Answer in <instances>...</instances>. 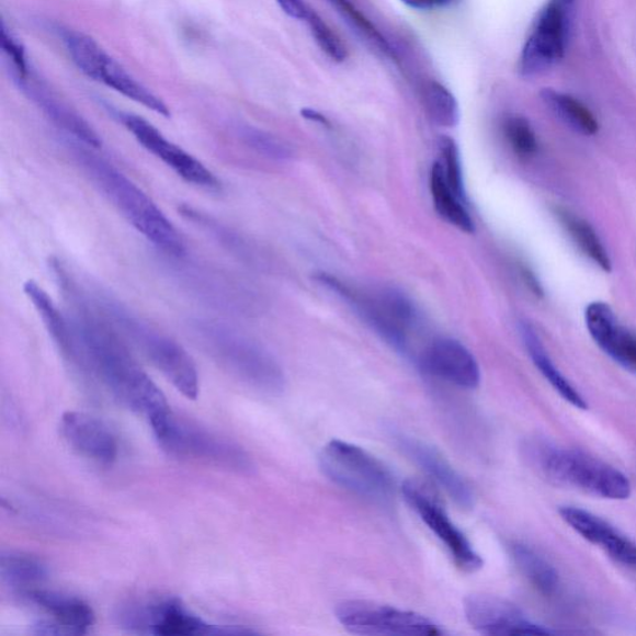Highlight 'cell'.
Returning <instances> with one entry per match:
<instances>
[{
    "instance_id": "cell-32",
    "label": "cell",
    "mask_w": 636,
    "mask_h": 636,
    "mask_svg": "<svg viewBox=\"0 0 636 636\" xmlns=\"http://www.w3.org/2000/svg\"><path fill=\"white\" fill-rule=\"evenodd\" d=\"M330 2L355 31L360 32L364 37H367V39L376 45L382 53L395 58V50L391 49L386 37L382 35L377 27L370 22V19L364 16V14L361 13L359 9L350 2V0H330Z\"/></svg>"
},
{
    "instance_id": "cell-18",
    "label": "cell",
    "mask_w": 636,
    "mask_h": 636,
    "mask_svg": "<svg viewBox=\"0 0 636 636\" xmlns=\"http://www.w3.org/2000/svg\"><path fill=\"white\" fill-rule=\"evenodd\" d=\"M60 430L65 441L82 456L100 464H111L118 454L117 439L112 430L86 411L64 413Z\"/></svg>"
},
{
    "instance_id": "cell-15",
    "label": "cell",
    "mask_w": 636,
    "mask_h": 636,
    "mask_svg": "<svg viewBox=\"0 0 636 636\" xmlns=\"http://www.w3.org/2000/svg\"><path fill=\"white\" fill-rule=\"evenodd\" d=\"M467 623L486 635H549L552 632L526 618L518 606L498 597L473 594L464 602Z\"/></svg>"
},
{
    "instance_id": "cell-22",
    "label": "cell",
    "mask_w": 636,
    "mask_h": 636,
    "mask_svg": "<svg viewBox=\"0 0 636 636\" xmlns=\"http://www.w3.org/2000/svg\"><path fill=\"white\" fill-rule=\"evenodd\" d=\"M24 293L33 303L35 310L42 317L46 330L65 359L72 364L78 360V343L69 317H65L45 289L34 280L24 284Z\"/></svg>"
},
{
    "instance_id": "cell-2",
    "label": "cell",
    "mask_w": 636,
    "mask_h": 636,
    "mask_svg": "<svg viewBox=\"0 0 636 636\" xmlns=\"http://www.w3.org/2000/svg\"><path fill=\"white\" fill-rule=\"evenodd\" d=\"M92 149L95 148L77 141L71 143L75 162L80 166L93 185L154 247L167 255L183 257L184 240L172 222L137 184L106 159L93 154Z\"/></svg>"
},
{
    "instance_id": "cell-17",
    "label": "cell",
    "mask_w": 636,
    "mask_h": 636,
    "mask_svg": "<svg viewBox=\"0 0 636 636\" xmlns=\"http://www.w3.org/2000/svg\"><path fill=\"white\" fill-rule=\"evenodd\" d=\"M396 444L408 459L420 467L429 477L451 496L457 507L474 508L475 495L472 486L456 472L455 467L435 447L405 434L395 435Z\"/></svg>"
},
{
    "instance_id": "cell-26",
    "label": "cell",
    "mask_w": 636,
    "mask_h": 636,
    "mask_svg": "<svg viewBox=\"0 0 636 636\" xmlns=\"http://www.w3.org/2000/svg\"><path fill=\"white\" fill-rule=\"evenodd\" d=\"M511 557L523 577L544 595H554L559 587V576L554 566L527 545L514 542Z\"/></svg>"
},
{
    "instance_id": "cell-39",
    "label": "cell",
    "mask_w": 636,
    "mask_h": 636,
    "mask_svg": "<svg viewBox=\"0 0 636 636\" xmlns=\"http://www.w3.org/2000/svg\"><path fill=\"white\" fill-rule=\"evenodd\" d=\"M410 8L420 9V11H428V9L444 8L459 3L461 0H401Z\"/></svg>"
},
{
    "instance_id": "cell-38",
    "label": "cell",
    "mask_w": 636,
    "mask_h": 636,
    "mask_svg": "<svg viewBox=\"0 0 636 636\" xmlns=\"http://www.w3.org/2000/svg\"><path fill=\"white\" fill-rule=\"evenodd\" d=\"M277 3L288 16L300 19V21H305L310 11L304 0H277Z\"/></svg>"
},
{
    "instance_id": "cell-27",
    "label": "cell",
    "mask_w": 636,
    "mask_h": 636,
    "mask_svg": "<svg viewBox=\"0 0 636 636\" xmlns=\"http://www.w3.org/2000/svg\"><path fill=\"white\" fill-rule=\"evenodd\" d=\"M100 81L104 82L109 88L120 92L121 95L155 111L156 114L164 117L171 116L170 109L167 107L161 99L157 98L154 92L145 88L141 82H138L133 75L128 73L112 58L109 59L104 70H102Z\"/></svg>"
},
{
    "instance_id": "cell-35",
    "label": "cell",
    "mask_w": 636,
    "mask_h": 636,
    "mask_svg": "<svg viewBox=\"0 0 636 636\" xmlns=\"http://www.w3.org/2000/svg\"><path fill=\"white\" fill-rule=\"evenodd\" d=\"M318 46L333 61L342 63L348 59V49L341 42L340 37L331 30L322 18L313 9L308 11L305 19Z\"/></svg>"
},
{
    "instance_id": "cell-7",
    "label": "cell",
    "mask_w": 636,
    "mask_h": 636,
    "mask_svg": "<svg viewBox=\"0 0 636 636\" xmlns=\"http://www.w3.org/2000/svg\"><path fill=\"white\" fill-rule=\"evenodd\" d=\"M116 620L123 628L137 634L214 636L259 633L245 625L205 622L175 597H166L152 602L128 603L120 607Z\"/></svg>"
},
{
    "instance_id": "cell-29",
    "label": "cell",
    "mask_w": 636,
    "mask_h": 636,
    "mask_svg": "<svg viewBox=\"0 0 636 636\" xmlns=\"http://www.w3.org/2000/svg\"><path fill=\"white\" fill-rule=\"evenodd\" d=\"M556 217L563 227L569 234V237L576 242L577 247L581 249L584 254L593 261L602 270L610 273L612 270V261L603 242L595 230L589 226V223L582 218L577 217L573 213L565 208H556Z\"/></svg>"
},
{
    "instance_id": "cell-10",
    "label": "cell",
    "mask_w": 636,
    "mask_h": 636,
    "mask_svg": "<svg viewBox=\"0 0 636 636\" xmlns=\"http://www.w3.org/2000/svg\"><path fill=\"white\" fill-rule=\"evenodd\" d=\"M336 618L343 628L359 635L441 636V625L422 614L367 601H344L336 606Z\"/></svg>"
},
{
    "instance_id": "cell-13",
    "label": "cell",
    "mask_w": 636,
    "mask_h": 636,
    "mask_svg": "<svg viewBox=\"0 0 636 636\" xmlns=\"http://www.w3.org/2000/svg\"><path fill=\"white\" fill-rule=\"evenodd\" d=\"M567 32V7L552 0L541 13L535 30L523 46L520 58L523 77H535L545 72L564 58Z\"/></svg>"
},
{
    "instance_id": "cell-20",
    "label": "cell",
    "mask_w": 636,
    "mask_h": 636,
    "mask_svg": "<svg viewBox=\"0 0 636 636\" xmlns=\"http://www.w3.org/2000/svg\"><path fill=\"white\" fill-rule=\"evenodd\" d=\"M586 323L592 339L604 353L624 368L636 373V334L620 325L610 305H589Z\"/></svg>"
},
{
    "instance_id": "cell-42",
    "label": "cell",
    "mask_w": 636,
    "mask_h": 636,
    "mask_svg": "<svg viewBox=\"0 0 636 636\" xmlns=\"http://www.w3.org/2000/svg\"><path fill=\"white\" fill-rule=\"evenodd\" d=\"M554 2L568 8L570 4L575 3L576 0H554Z\"/></svg>"
},
{
    "instance_id": "cell-40",
    "label": "cell",
    "mask_w": 636,
    "mask_h": 636,
    "mask_svg": "<svg viewBox=\"0 0 636 636\" xmlns=\"http://www.w3.org/2000/svg\"><path fill=\"white\" fill-rule=\"evenodd\" d=\"M521 275L523 277V282H525V284L529 286L533 295H536L538 297L544 296V288H542L537 277L535 276V274L532 273V271L529 268H522Z\"/></svg>"
},
{
    "instance_id": "cell-6",
    "label": "cell",
    "mask_w": 636,
    "mask_h": 636,
    "mask_svg": "<svg viewBox=\"0 0 636 636\" xmlns=\"http://www.w3.org/2000/svg\"><path fill=\"white\" fill-rule=\"evenodd\" d=\"M318 463L327 479L343 490L377 503H388L395 498V476L361 446L334 439L325 445Z\"/></svg>"
},
{
    "instance_id": "cell-11",
    "label": "cell",
    "mask_w": 636,
    "mask_h": 636,
    "mask_svg": "<svg viewBox=\"0 0 636 636\" xmlns=\"http://www.w3.org/2000/svg\"><path fill=\"white\" fill-rule=\"evenodd\" d=\"M401 493L411 509L422 519L428 529L441 540L454 559L457 568L474 573L484 566V560L475 550L470 541L455 525L447 512L425 486L414 480H407L401 486Z\"/></svg>"
},
{
    "instance_id": "cell-12",
    "label": "cell",
    "mask_w": 636,
    "mask_h": 636,
    "mask_svg": "<svg viewBox=\"0 0 636 636\" xmlns=\"http://www.w3.org/2000/svg\"><path fill=\"white\" fill-rule=\"evenodd\" d=\"M117 117L121 124L133 134L139 145L147 149L149 154L161 159L183 181L201 186L203 190L220 191V181L207 167L189 152H185L183 148L167 139L148 121L133 114H123V112H118Z\"/></svg>"
},
{
    "instance_id": "cell-31",
    "label": "cell",
    "mask_w": 636,
    "mask_h": 636,
    "mask_svg": "<svg viewBox=\"0 0 636 636\" xmlns=\"http://www.w3.org/2000/svg\"><path fill=\"white\" fill-rule=\"evenodd\" d=\"M424 104L430 118L442 127H455L459 124V105L453 93L441 82L429 81L424 88Z\"/></svg>"
},
{
    "instance_id": "cell-28",
    "label": "cell",
    "mask_w": 636,
    "mask_h": 636,
    "mask_svg": "<svg viewBox=\"0 0 636 636\" xmlns=\"http://www.w3.org/2000/svg\"><path fill=\"white\" fill-rule=\"evenodd\" d=\"M61 41L67 46L75 65L87 77L100 81L110 56L87 34L71 30H59Z\"/></svg>"
},
{
    "instance_id": "cell-36",
    "label": "cell",
    "mask_w": 636,
    "mask_h": 636,
    "mask_svg": "<svg viewBox=\"0 0 636 636\" xmlns=\"http://www.w3.org/2000/svg\"><path fill=\"white\" fill-rule=\"evenodd\" d=\"M439 147H441L442 157L444 159L443 170L446 178V182L451 185L453 192L459 196V198L466 203V192L464 185L462 162L459 148H457L453 138L443 136L441 141H439Z\"/></svg>"
},
{
    "instance_id": "cell-8",
    "label": "cell",
    "mask_w": 636,
    "mask_h": 636,
    "mask_svg": "<svg viewBox=\"0 0 636 636\" xmlns=\"http://www.w3.org/2000/svg\"><path fill=\"white\" fill-rule=\"evenodd\" d=\"M327 288L357 311L393 349L405 354L408 352L409 332L417 329L419 313L404 292L396 287H383L373 296H366L355 293L334 276L327 282Z\"/></svg>"
},
{
    "instance_id": "cell-41",
    "label": "cell",
    "mask_w": 636,
    "mask_h": 636,
    "mask_svg": "<svg viewBox=\"0 0 636 636\" xmlns=\"http://www.w3.org/2000/svg\"><path fill=\"white\" fill-rule=\"evenodd\" d=\"M303 117L308 121H313V123L320 124L326 127H330V121L327 120L320 112L313 110V109H303L302 111Z\"/></svg>"
},
{
    "instance_id": "cell-19",
    "label": "cell",
    "mask_w": 636,
    "mask_h": 636,
    "mask_svg": "<svg viewBox=\"0 0 636 636\" xmlns=\"http://www.w3.org/2000/svg\"><path fill=\"white\" fill-rule=\"evenodd\" d=\"M559 514L589 544L602 548L616 563L636 569V544L610 523L591 512L572 507L560 509Z\"/></svg>"
},
{
    "instance_id": "cell-23",
    "label": "cell",
    "mask_w": 636,
    "mask_h": 636,
    "mask_svg": "<svg viewBox=\"0 0 636 636\" xmlns=\"http://www.w3.org/2000/svg\"><path fill=\"white\" fill-rule=\"evenodd\" d=\"M520 332L532 362L535 363V366L541 372L542 376L549 382V385L554 387V389L558 391V395L568 401L570 406L582 410L588 409V404L581 393L570 385L569 381L559 372L555 366V363L552 362L538 334L533 330V327L526 322H522L520 326Z\"/></svg>"
},
{
    "instance_id": "cell-1",
    "label": "cell",
    "mask_w": 636,
    "mask_h": 636,
    "mask_svg": "<svg viewBox=\"0 0 636 636\" xmlns=\"http://www.w3.org/2000/svg\"><path fill=\"white\" fill-rule=\"evenodd\" d=\"M52 266L70 306L69 320L78 343L77 367L96 377L120 404L144 416L148 423L172 410L164 393L139 366L102 308L88 303L60 261Z\"/></svg>"
},
{
    "instance_id": "cell-5",
    "label": "cell",
    "mask_w": 636,
    "mask_h": 636,
    "mask_svg": "<svg viewBox=\"0 0 636 636\" xmlns=\"http://www.w3.org/2000/svg\"><path fill=\"white\" fill-rule=\"evenodd\" d=\"M149 425L158 445L172 456L237 473H250L254 469V464L245 448L178 417L173 410L152 420Z\"/></svg>"
},
{
    "instance_id": "cell-30",
    "label": "cell",
    "mask_w": 636,
    "mask_h": 636,
    "mask_svg": "<svg viewBox=\"0 0 636 636\" xmlns=\"http://www.w3.org/2000/svg\"><path fill=\"white\" fill-rule=\"evenodd\" d=\"M541 96L545 104L577 133L593 136L600 129V125H598L592 112L573 96L554 89H545L542 91Z\"/></svg>"
},
{
    "instance_id": "cell-14",
    "label": "cell",
    "mask_w": 636,
    "mask_h": 636,
    "mask_svg": "<svg viewBox=\"0 0 636 636\" xmlns=\"http://www.w3.org/2000/svg\"><path fill=\"white\" fill-rule=\"evenodd\" d=\"M21 595L49 616L32 626L36 635H82L95 624V613L79 597L42 588L27 589Z\"/></svg>"
},
{
    "instance_id": "cell-25",
    "label": "cell",
    "mask_w": 636,
    "mask_h": 636,
    "mask_svg": "<svg viewBox=\"0 0 636 636\" xmlns=\"http://www.w3.org/2000/svg\"><path fill=\"white\" fill-rule=\"evenodd\" d=\"M429 184L438 214L457 229L474 234V220L467 212L465 203L447 184L442 163H434L432 172H430Z\"/></svg>"
},
{
    "instance_id": "cell-4",
    "label": "cell",
    "mask_w": 636,
    "mask_h": 636,
    "mask_svg": "<svg viewBox=\"0 0 636 636\" xmlns=\"http://www.w3.org/2000/svg\"><path fill=\"white\" fill-rule=\"evenodd\" d=\"M98 305L124 339L133 343L185 398L200 396V374L192 355L172 337L159 332L124 305L102 297Z\"/></svg>"
},
{
    "instance_id": "cell-33",
    "label": "cell",
    "mask_w": 636,
    "mask_h": 636,
    "mask_svg": "<svg viewBox=\"0 0 636 636\" xmlns=\"http://www.w3.org/2000/svg\"><path fill=\"white\" fill-rule=\"evenodd\" d=\"M503 133L512 151L522 159H529L538 151L535 130L525 117L511 116L504 121Z\"/></svg>"
},
{
    "instance_id": "cell-3",
    "label": "cell",
    "mask_w": 636,
    "mask_h": 636,
    "mask_svg": "<svg viewBox=\"0 0 636 636\" xmlns=\"http://www.w3.org/2000/svg\"><path fill=\"white\" fill-rule=\"evenodd\" d=\"M193 330L205 352L232 377L269 395H276L285 388L282 366L246 334L212 320L194 322Z\"/></svg>"
},
{
    "instance_id": "cell-16",
    "label": "cell",
    "mask_w": 636,
    "mask_h": 636,
    "mask_svg": "<svg viewBox=\"0 0 636 636\" xmlns=\"http://www.w3.org/2000/svg\"><path fill=\"white\" fill-rule=\"evenodd\" d=\"M419 364L424 372L459 388L479 387L481 371L474 354L453 339H438L427 345Z\"/></svg>"
},
{
    "instance_id": "cell-21",
    "label": "cell",
    "mask_w": 636,
    "mask_h": 636,
    "mask_svg": "<svg viewBox=\"0 0 636 636\" xmlns=\"http://www.w3.org/2000/svg\"><path fill=\"white\" fill-rule=\"evenodd\" d=\"M21 86L23 91L30 96L52 123L72 137L73 141L87 145L91 148H100L101 138L93 128L81 116L64 105L61 101L54 98L48 90L39 86H30L26 81Z\"/></svg>"
},
{
    "instance_id": "cell-9",
    "label": "cell",
    "mask_w": 636,
    "mask_h": 636,
    "mask_svg": "<svg viewBox=\"0 0 636 636\" xmlns=\"http://www.w3.org/2000/svg\"><path fill=\"white\" fill-rule=\"evenodd\" d=\"M549 479L607 500H626L632 484L622 472L597 457L572 448H556L542 459Z\"/></svg>"
},
{
    "instance_id": "cell-34",
    "label": "cell",
    "mask_w": 636,
    "mask_h": 636,
    "mask_svg": "<svg viewBox=\"0 0 636 636\" xmlns=\"http://www.w3.org/2000/svg\"><path fill=\"white\" fill-rule=\"evenodd\" d=\"M240 137L261 156L276 159V161H287L293 157L292 147L264 130L246 126L240 128Z\"/></svg>"
},
{
    "instance_id": "cell-24",
    "label": "cell",
    "mask_w": 636,
    "mask_h": 636,
    "mask_svg": "<svg viewBox=\"0 0 636 636\" xmlns=\"http://www.w3.org/2000/svg\"><path fill=\"white\" fill-rule=\"evenodd\" d=\"M48 566L41 558L18 550H3L0 555V577L9 587L25 592L45 581Z\"/></svg>"
},
{
    "instance_id": "cell-37",
    "label": "cell",
    "mask_w": 636,
    "mask_h": 636,
    "mask_svg": "<svg viewBox=\"0 0 636 636\" xmlns=\"http://www.w3.org/2000/svg\"><path fill=\"white\" fill-rule=\"evenodd\" d=\"M0 46H2V50L8 58L12 60L19 80H25L27 78L25 50L23 45L8 32L4 22H2V27H0Z\"/></svg>"
}]
</instances>
